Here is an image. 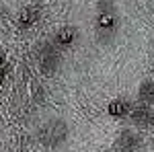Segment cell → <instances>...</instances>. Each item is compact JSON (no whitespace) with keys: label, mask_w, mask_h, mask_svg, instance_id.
<instances>
[{"label":"cell","mask_w":154,"mask_h":152,"mask_svg":"<svg viewBox=\"0 0 154 152\" xmlns=\"http://www.w3.org/2000/svg\"><path fill=\"white\" fill-rule=\"evenodd\" d=\"M6 72H8V58H6V54L0 49V86H2V82L6 78Z\"/></svg>","instance_id":"obj_10"},{"label":"cell","mask_w":154,"mask_h":152,"mask_svg":"<svg viewBox=\"0 0 154 152\" xmlns=\"http://www.w3.org/2000/svg\"><path fill=\"white\" fill-rule=\"evenodd\" d=\"M41 19V8L37 6V4H29V6H25L21 14H19V19H17V25H19V29H31V27H35V23Z\"/></svg>","instance_id":"obj_7"},{"label":"cell","mask_w":154,"mask_h":152,"mask_svg":"<svg viewBox=\"0 0 154 152\" xmlns=\"http://www.w3.org/2000/svg\"><path fill=\"white\" fill-rule=\"evenodd\" d=\"M138 101L146 103V105H154V80L152 78H146L140 82L138 86Z\"/></svg>","instance_id":"obj_9"},{"label":"cell","mask_w":154,"mask_h":152,"mask_svg":"<svg viewBox=\"0 0 154 152\" xmlns=\"http://www.w3.org/2000/svg\"><path fill=\"white\" fill-rule=\"evenodd\" d=\"M37 56H39V70L45 76H51L60 70V56L58 47L54 41H43V43H37Z\"/></svg>","instance_id":"obj_3"},{"label":"cell","mask_w":154,"mask_h":152,"mask_svg":"<svg viewBox=\"0 0 154 152\" xmlns=\"http://www.w3.org/2000/svg\"><path fill=\"white\" fill-rule=\"evenodd\" d=\"M68 136H70V128L60 117L45 121L41 128L37 129V140H39V144H43L45 148H60L64 142L68 140Z\"/></svg>","instance_id":"obj_2"},{"label":"cell","mask_w":154,"mask_h":152,"mask_svg":"<svg viewBox=\"0 0 154 152\" xmlns=\"http://www.w3.org/2000/svg\"><path fill=\"white\" fill-rule=\"evenodd\" d=\"M142 136L136 129H123L115 138V148L119 150H128V152H136L138 148H142Z\"/></svg>","instance_id":"obj_4"},{"label":"cell","mask_w":154,"mask_h":152,"mask_svg":"<svg viewBox=\"0 0 154 152\" xmlns=\"http://www.w3.org/2000/svg\"><path fill=\"white\" fill-rule=\"evenodd\" d=\"M113 152H128V150H119V148H115V150H113Z\"/></svg>","instance_id":"obj_11"},{"label":"cell","mask_w":154,"mask_h":152,"mask_svg":"<svg viewBox=\"0 0 154 152\" xmlns=\"http://www.w3.org/2000/svg\"><path fill=\"white\" fill-rule=\"evenodd\" d=\"M119 31V11L113 0H97L95 33L101 43H109Z\"/></svg>","instance_id":"obj_1"},{"label":"cell","mask_w":154,"mask_h":152,"mask_svg":"<svg viewBox=\"0 0 154 152\" xmlns=\"http://www.w3.org/2000/svg\"><path fill=\"white\" fill-rule=\"evenodd\" d=\"M130 119L140 126V128H146V126H152L154 123V109L152 105H146V103H136L131 107V113H130Z\"/></svg>","instance_id":"obj_5"},{"label":"cell","mask_w":154,"mask_h":152,"mask_svg":"<svg viewBox=\"0 0 154 152\" xmlns=\"http://www.w3.org/2000/svg\"><path fill=\"white\" fill-rule=\"evenodd\" d=\"M56 47H72L76 41H78V29L74 25H66V27H60L58 31L54 33V39H51Z\"/></svg>","instance_id":"obj_6"},{"label":"cell","mask_w":154,"mask_h":152,"mask_svg":"<svg viewBox=\"0 0 154 152\" xmlns=\"http://www.w3.org/2000/svg\"><path fill=\"white\" fill-rule=\"evenodd\" d=\"M131 107H134V103H130L128 99L117 97V99L109 101V105H107V115L113 117V119H125V117H130Z\"/></svg>","instance_id":"obj_8"}]
</instances>
